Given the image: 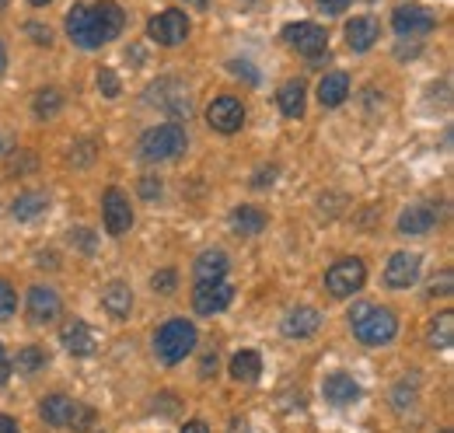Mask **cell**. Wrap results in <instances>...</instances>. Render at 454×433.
Wrapping results in <instances>:
<instances>
[{"instance_id": "1", "label": "cell", "mask_w": 454, "mask_h": 433, "mask_svg": "<svg viewBox=\"0 0 454 433\" xmlns=\"http://www.w3.org/2000/svg\"><path fill=\"white\" fill-rule=\"evenodd\" d=\"M126 25V14L115 0H98V4H77L67 14V32L81 50H98L102 43L115 39Z\"/></svg>"}, {"instance_id": "2", "label": "cell", "mask_w": 454, "mask_h": 433, "mask_svg": "<svg viewBox=\"0 0 454 433\" xmlns=\"http://www.w3.org/2000/svg\"><path fill=\"white\" fill-rule=\"evenodd\" d=\"M349 325H353L356 339L367 342V346H385V342L395 339L398 332L395 315L388 308H378V304H356L349 311Z\"/></svg>"}, {"instance_id": "3", "label": "cell", "mask_w": 454, "mask_h": 433, "mask_svg": "<svg viewBox=\"0 0 454 433\" xmlns=\"http://www.w3.org/2000/svg\"><path fill=\"white\" fill-rule=\"evenodd\" d=\"M154 350H158V360H161L165 367L182 364V360L196 350V325L185 322V319L165 322L158 328V335H154Z\"/></svg>"}, {"instance_id": "4", "label": "cell", "mask_w": 454, "mask_h": 433, "mask_svg": "<svg viewBox=\"0 0 454 433\" xmlns=\"http://www.w3.org/2000/svg\"><path fill=\"white\" fill-rule=\"evenodd\" d=\"M185 130L178 122H165V126H154L140 137V158L151 164L168 161V158H178L185 151Z\"/></svg>"}, {"instance_id": "5", "label": "cell", "mask_w": 454, "mask_h": 433, "mask_svg": "<svg viewBox=\"0 0 454 433\" xmlns=\"http://www.w3.org/2000/svg\"><path fill=\"white\" fill-rule=\"evenodd\" d=\"M43 420L50 423V427H74V430H88L91 423H95V413L88 409V405H81V402H74L70 395H50L46 402H43Z\"/></svg>"}, {"instance_id": "6", "label": "cell", "mask_w": 454, "mask_h": 433, "mask_svg": "<svg viewBox=\"0 0 454 433\" xmlns=\"http://www.w3.org/2000/svg\"><path fill=\"white\" fill-rule=\"evenodd\" d=\"M284 39L297 50V53L308 56V63H322L325 50H329V32L315 21H297V25H286Z\"/></svg>"}, {"instance_id": "7", "label": "cell", "mask_w": 454, "mask_h": 433, "mask_svg": "<svg viewBox=\"0 0 454 433\" xmlns=\"http://www.w3.org/2000/svg\"><path fill=\"white\" fill-rule=\"evenodd\" d=\"M367 279V270L360 259H340L333 270L325 272V290L333 297H353Z\"/></svg>"}, {"instance_id": "8", "label": "cell", "mask_w": 454, "mask_h": 433, "mask_svg": "<svg viewBox=\"0 0 454 433\" xmlns=\"http://www.w3.org/2000/svg\"><path fill=\"white\" fill-rule=\"evenodd\" d=\"M147 35L158 43V46H178V43H185L189 39V18L182 14V11H161V14H154L151 21H147Z\"/></svg>"}, {"instance_id": "9", "label": "cell", "mask_w": 454, "mask_h": 433, "mask_svg": "<svg viewBox=\"0 0 454 433\" xmlns=\"http://www.w3.org/2000/svg\"><path fill=\"white\" fill-rule=\"evenodd\" d=\"M392 28L402 39L405 35H427V32L437 28V14L430 7H423V4H402L392 14Z\"/></svg>"}, {"instance_id": "10", "label": "cell", "mask_w": 454, "mask_h": 433, "mask_svg": "<svg viewBox=\"0 0 454 433\" xmlns=\"http://www.w3.org/2000/svg\"><path fill=\"white\" fill-rule=\"evenodd\" d=\"M234 301V287L224 279H210V283H196V294H192V308L200 315H221L231 308Z\"/></svg>"}, {"instance_id": "11", "label": "cell", "mask_w": 454, "mask_h": 433, "mask_svg": "<svg viewBox=\"0 0 454 433\" xmlns=\"http://www.w3.org/2000/svg\"><path fill=\"white\" fill-rule=\"evenodd\" d=\"M147 102H151V106H161L168 115H175V119H185V115H189V108H192L189 91H185L178 81H158V84H151Z\"/></svg>"}, {"instance_id": "12", "label": "cell", "mask_w": 454, "mask_h": 433, "mask_svg": "<svg viewBox=\"0 0 454 433\" xmlns=\"http://www.w3.org/2000/svg\"><path fill=\"white\" fill-rule=\"evenodd\" d=\"M207 122H210V130L231 137V133H238V130L245 126V108H241L238 98H231V95L214 98V102L207 106Z\"/></svg>"}, {"instance_id": "13", "label": "cell", "mask_w": 454, "mask_h": 433, "mask_svg": "<svg viewBox=\"0 0 454 433\" xmlns=\"http://www.w3.org/2000/svg\"><path fill=\"white\" fill-rule=\"evenodd\" d=\"M102 216H106V231L119 238L133 227V210H129V200L122 189H109L106 200H102Z\"/></svg>"}, {"instance_id": "14", "label": "cell", "mask_w": 454, "mask_h": 433, "mask_svg": "<svg viewBox=\"0 0 454 433\" xmlns=\"http://www.w3.org/2000/svg\"><path fill=\"white\" fill-rule=\"evenodd\" d=\"M59 311H63V301H59V294L53 287L39 283V287L28 290V315H32V322H39V325L57 322Z\"/></svg>"}, {"instance_id": "15", "label": "cell", "mask_w": 454, "mask_h": 433, "mask_svg": "<svg viewBox=\"0 0 454 433\" xmlns=\"http://www.w3.org/2000/svg\"><path fill=\"white\" fill-rule=\"evenodd\" d=\"M416 276H419V256H416V252H395V256L388 259V266H385V283L395 287V290L412 287Z\"/></svg>"}, {"instance_id": "16", "label": "cell", "mask_w": 454, "mask_h": 433, "mask_svg": "<svg viewBox=\"0 0 454 433\" xmlns=\"http://www.w3.org/2000/svg\"><path fill=\"white\" fill-rule=\"evenodd\" d=\"M430 227H437V210L430 203H412L398 216V231L402 234H427Z\"/></svg>"}, {"instance_id": "17", "label": "cell", "mask_w": 454, "mask_h": 433, "mask_svg": "<svg viewBox=\"0 0 454 433\" xmlns=\"http://www.w3.org/2000/svg\"><path fill=\"white\" fill-rule=\"evenodd\" d=\"M318 325H322V315L315 308H294L284 319V335L286 339H308L318 332Z\"/></svg>"}, {"instance_id": "18", "label": "cell", "mask_w": 454, "mask_h": 433, "mask_svg": "<svg viewBox=\"0 0 454 433\" xmlns=\"http://www.w3.org/2000/svg\"><path fill=\"white\" fill-rule=\"evenodd\" d=\"M322 395L333 405H349V402L360 398V384L349 378V374H329V378L322 381Z\"/></svg>"}, {"instance_id": "19", "label": "cell", "mask_w": 454, "mask_h": 433, "mask_svg": "<svg viewBox=\"0 0 454 433\" xmlns=\"http://www.w3.org/2000/svg\"><path fill=\"white\" fill-rule=\"evenodd\" d=\"M102 304H106V311H109L113 319H129V311H133V290H129V283L113 279V283L102 290Z\"/></svg>"}, {"instance_id": "20", "label": "cell", "mask_w": 454, "mask_h": 433, "mask_svg": "<svg viewBox=\"0 0 454 433\" xmlns=\"http://www.w3.org/2000/svg\"><path fill=\"white\" fill-rule=\"evenodd\" d=\"M346 43L353 53H367L378 43V21L374 18H353L346 25Z\"/></svg>"}, {"instance_id": "21", "label": "cell", "mask_w": 454, "mask_h": 433, "mask_svg": "<svg viewBox=\"0 0 454 433\" xmlns=\"http://www.w3.org/2000/svg\"><path fill=\"white\" fill-rule=\"evenodd\" d=\"M63 346L74 357H88V353H95V332L81 322V319H74V322L63 328Z\"/></svg>"}, {"instance_id": "22", "label": "cell", "mask_w": 454, "mask_h": 433, "mask_svg": "<svg viewBox=\"0 0 454 433\" xmlns=\"http://www.w3.org/2000/svg\"><path fill=\"white\" fill-rule=\"evenodd\" d=\"M346 95H349V77L346 74H325L322 77V84H318V102L325 108H336L346 102Z\"/></svg>"}, {"instance_id": "23", "label": "cell", "mask_w": 454, "mask_h": 433, "mask_svg": "<svg viewBox=\"0 0 454 433\" xmlns=\"http://www.w3.org/2000/svg\"><path fill=\"white\" fill-rule=\"evenodd\" d=\"M196 279L200 283H210V279H224L227 272V256L221 248H210V252H203L200 259H196Z\"/></svg>"}, {"instance_id": "24", "label": "cell", "mask_w": 454, "mask_h": 433, "mask_svg": "<svg viewBox=\"0 0 454 433\" xmlns=\"http://www.w3.org/2000/svg\"><path fill=\"white\" fill-rule=\"evenodd\" d=\"M262 374V357L255 350H241L231 357V378L234 381H255Z\"/></svg>"}, {"instance_id": "25", "label": "cell", "mask_w": 454, "mask_h": 433, "mask_svg": "<svg viewBox=\"0 0 454 433\" xmlns=\"http://www.w3.org/2000/svg\"><path fill=\"white\" fill-rule=\"evenodd\" d=\"M266 224H270V216L262 214L259 207H238V210L231 214V227H234L238 234H259Z\"/></svg>"}, {"instance_id": "26", "label": "cell", "mask_w": 454, "mask_h": 433, "mask_svg": "<svg viewBox=\"0 0 454 433\" xmlns=\"http://www.w3.org/2000/svg\"><path fill=\"white\" fill-rule=\"evenodd\" d=\"M280 112H284L286 119L304 115V84L301 81H286L284 88H280Z\"/></svg>"}, {"instance_id": "27", "label": "cell", "mask_w": 454, "mask_h": 433, "mask_svg": "<svg viewBox=\"0 0 454 433\" xmlns=\"http://www.w3.org/2000/svg\"><path fill=\"white\" fill-rule=\"evenodd\" d=\"M46 207H50V200H46L43 193H25V196L14 200L11 214L18 216V220H35V216L46 214Z\"/></svg>"}, {"instance_id": "28", "label": "cell", "mask_w": 454, "mask_h": 433, "mask_svg": "<svg viewBox=\"0 0 454 433\" xmlns=\"http://www.w3.org/2000/svg\"><path fill=\"white\" fill-rule=\"evenodd\" d=\"M46 364H50V357H46V350H39V346H25V350H18V357H14V367L25 371V374H35V371L46 367Z\"/></svg>"}, {"instance_id": "29", "label": "cell", "mask_w": 454, "mask_h": 433, "mask_svg": "<svg viewBox=\"0 0 454 433\" xmlns=\"http://www.w3.org/2000/svg\"><path fill=\"white\" fill-rule=\"evenodd\" d=\"M430 346H437V350H448L451 346V339H454V315L451 311H444L437 322L430 325Z\"/></svg>"}, {"instance_id": "30", "label": "cell", "mask_w": 454, "mask_h": 433, "mask_svg": "<svg viewBox=\"0 0 454 433\" xmlns=\"http://www.w3.org/2000/svg\"><path fill=\"white\" fill-rule=\"evenodd\" d=\"M32 108H35V115H39V119H53L59 108H63V98H59L57 88H43V91L35 95Z\"/></svg>"}, {"instance_id": "31", "label": "cell", "mask_w": 454, "mask_h": 433, "mask_svg": "<svg viewBox=\"0 0 454 433\" xmlns=\"http://www.w3.org/2000/svg\"><path fill=\"white\" fill-rule=\"evenodd\" d=\"M18 308V297H14V290H11V283L7 279H0V322L4 319H11V311Z\"/></svg>"}, {"instance_id": "32", "label": "cell", "mask_w": 454, "mask_h": 433, "mask_svg": "<svg viewBox=\"0 0 454 433\" xmlns=\"http://www.w3.org/2000/svg\"><path fill=\"white\" fill-rule=\"evenodd\" d=\"M175 279H178V276H175V270H161V272H154V279H151V283H154V290L171 294V290H175Z\"/></svg>"}, {"instance_id": "33", "label": "cell", "mask_w": 454, "mask_h": 433, "mask_svg": "<svg viewBox=\"0 0 454 433\" xmlns=\"http://www.w3.org/2000/svg\"><path fill=\"white\" fill-rule=\"evenodd\" d=\"M98 88H102V95L115 98V95H119V77H115L113 70H102V74H98Z\"/></svg>"}, {"instance_id": "34", "label": "cell", "mask_w": 454, "mask_h": 433, "mask_svg": "<svg viewBox=\"0 0 454 433\" xmlns=\"http://www.w3.org/2000/svg\"><path fill=\"white\" fill-rule=\"evenodd\" d=\"M231 70H234L238 77H245L248 84H259V74H255V67H252L248 59H234V63H231Z\"/></svg>"}, {"instance_id": "35", "label": "cell", "mask_w": 454, "mask_h": 433, "mask_svg": "<svg viewBox=\"0 0 454 433\" xmlns=\"http://www.w3.org/2000/svg\"><path fill=\"white\" fill-rule=\"evenodd\" d=\"M451 279H454L451 270H444L441 276H434V287H430V294H434V297H437V294H441V297H444V294H451Z\"/></svg>"}, {"instance_id": "36", "label": "cell", "mask_w": 454, "mask_h": 433, "mask_svg": "<svg viewBox=\"0 0 454 433\" xmlns=\"http://www.w3.org/2000/svg\"><path fill=\"white\" fill-rule=\"evenodd\" d=\"M140 196L144 200H158L161 196V178H144L140 182Z\"/></svg>"}, {"instance_id": "37", "label": "cell", "mask_w": 454, "mask_h": 433, "mask_svg": "<svg viewBox=\"0 0 454 433\" xmlns=\"http://www.w3.org/2000/svg\"><path fill=\"white\" fill-rule=\"evenodd\" d=\"M28 35H32V43H39V46H50V28L46 25H28Z\"/></svg>"}, {"instance_id": "38", "label": "cell", "mask_w": 454, "mask_h": 433, "mask_svg": "<svg viewBox=\"0 0 454 433\" xmlns=\"http://www.w3.org/2000/svg\"><path fill=\"white\" fill-rule=\"evenodd\" d=\"M349 4H353V0H318V7H322L325 14H342Z\"/></svg>"}, {"instance_id": "39", "label": "cell", "mask_w": 454, "mask_h": 433, "mask_svg": "<svg viewBox=\"0 0 454 433\" xmlns=\"http://www.w3.org/2000/svg\"><path fill=\"white\" fill-rule=\"evenodd\" d=\"M273 178H277V168H262V175H255V178H252V185H255V189H262V185H270Z\"/></svg>"}, {"instance_id": "40", "label": "cell", "mask_w": 454, "mask_h": 433, "mask_svg": "<svg viewBox=\"0 0 454 433\" xmlns=\"http://www.w3.org/2000/svg\"><path fill=\"white\" fill-rule=\"evenodd\" d=\"M7 378H11V360H7V353L0 346V384H7Z\"/></svg>"}, {"instance_id": "41", "label": "cell", "mask_w": 454, "mask_h": 433, "mask_svg": "<svg viewBox=\"0 0 454 433\" xmlns=\"http://www.w3.org/2000/svg\"><path fill=\"white\" fill-rule=\"evenodd\" d=\"M182 433H210V427H207L203 420H189V423L182 427Z\"/></svg>"}, {"instance_id": "42", "label": "cell", "mask_w": 454, "mask_h": 433, "mask_svg": "<svg viewBox=\"0 0 454 433\" xmlns=\"http://www.w3.org/2000/svg\"><path fill=\"white\" fill-rule=\"evenodd\" d=\"M203 378H210V374H217V357H203V371H200Z\"/></svg>"}, {"instance_id": "43", "label": "cell", "mask_w": 454, "mask_h": 433, "mask_svg": "<svg viewBox=\"0 0 454 433\" xmlns=\"http://www.w3.org/2000/svg\"><path fill=\"white\" fill-rule=\"evenodd\" d=\"M0 433H18V423L11 416H4V413H0Z\"/></svg>"}, {"instance_id": "44", "label": "cell", "mask_w": 454, "mask_h": 433, "mask_svg": "<svg viewBox=\"0 0 454 433\" xmlns=\"http://www.w3.org/2000/svg\"><path fill=\"white\" fill-rule=\"evenodd\" d=\"M7 151H11V137L0 130V154H7Z\"/></svg>"}, {"instance_id": "45", "label": "cell", "mask_w": 454, "mask_h": 433, "mask_svg": "<svg viewBox=\"0 0 454 433\" xmlns=\"http://www.w3.org/2000/svg\"><path fill=\"white\" fill-rule=\"evenodd\" d=\"M4 67H7V50H4V43H0V74H4Z\"/></svg>"}, {"instance_id": "46", "label": "cell", "mask_w": 454, "mask_h": 433, "mask_svg": "<svg viewBox=\"0 0 454 433\" xmlns=\"http://www.w3.org/2000/svg\"><path fill=\"white\" fill-rule=\"evenodd\" d=\"M32 7H46V4H53V0H28Z\"/></svg>"}, {"instance_id": "47", "label": "cell", "mask_w": 454, "mask_h": 433, "mask_svg": "<svg viewBox=\"0 0 454 433\" xmlns=\"http://www.w3.org/2000/svg\"><path fill=\"white\" fill-rule=\"evenodd\" d=\"M185 4H196V7H210V0H185Z\"/></svg>"}, {"instance_id": "48", "label": "cell", "mask_w": 454, "mask_h": 433, "mask_svg": "<svg viewBox=\"0 0 454 433\" xmlns=\"http://www.w3.org/2000/svg\"><path fill=\"white\" fill-rule=\"evenodd\" d=\"M4 7H7V0H0V11H4Z\"/></svg>"}, {"instance_id": "49", "label": "cell", "mask_w": 454, "mask_h": 433, "mask_svg": "<svg viewBox=\"0 0 454 433\" xmlns=\"http://www.w3.org/2000/svg\"><path fill=\"white\" fill-rule=\"evenodd\" d=\"M441 433H451V430H441Z\"/></svg>"}]
</instances>
